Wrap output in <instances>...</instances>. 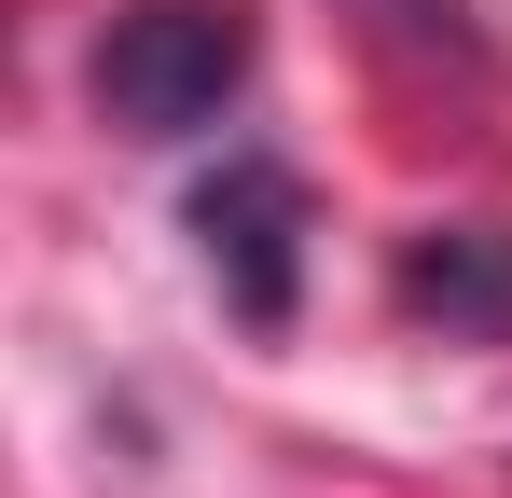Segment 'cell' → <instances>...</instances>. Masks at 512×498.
<instances>
[{
  "label": "cell",
  "mask_w": 512,
  "mask_h": 498,
  "mask_svg": "<svg viewBox=\"0 0 512 498\" xmlns=\"http://www.w3.org/2000/svg\"><path fill=\"white\" fill-rule=\"evenodd\" d=\"M263 70V28L250 0H125L111 28H97V125H125V139H208Z\"/></svg>",
  "instance_id": "1"
},
{
  "label": "cell",
  "mask_w": 512,
  "mask_h": 498,
  "mask_svg": "<svg viewBox=\"0 0 512 498\" xmlns=\"http://www.w3.org/2000/svg\"><path fill=\"white\" fill-rule=\"evenodd\" d=\"M180 222H194V263H208V291H222L236 319H250V332H291V305H305V236H319L305 166L222 153L194 194H180Z\"/></svg>",
  "instance_id": "2"
},
{
  "label": "cell",
  "mask_w": 512,
  "mask_h": 498,
  "mask_svg": "<svg viewBox=\"0 0 512 498\" xmlns=\"http://www.w3.org/2000/svg\"><path fill=\"white\" fill-rule=\"evenodd\" d=\"M388 305L443 346H512V222H429L388 263Z\"/></svg>",
  "instance_id": "3"
},
{
  "label": "cell",
  "mask_w": 512,
  "mask_h": 498,
  "mask_svg": "<svg viewBox=\"0 0 512 498\" xmlns=\"http://www.w3.org/2000/svg\"><path fill=\"white\" fill-rule=\"evenodd\" d=\"M374 42H402L429 70H485V28H471V0H346Z\"/></svg>",
  "instance_id": "4"
}]
</instances>
